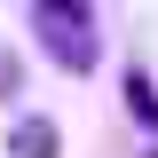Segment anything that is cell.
<instances>
[{"instance_id": "obj_1", "label": "cell", "mask_w": 158, "mask_h": 158, "mask_svg": "<svg viewBox=\"0 0 158 158\" xmlns=\"http://www.w3.org/2000/svg\"><path fill=\"white\" fill-rule=\"evenodd\" d=\"M32 32H40V48L63 63V71H95V56H103V32H95V0H32Z\"/></svg>"}, {"instance_id": "obj_3", "label": "cell", "mask_w": 158, "mask_h": 158, "mask_svg": "<svg viewBox=\"0 0 158 158\" xmlns=\"http://www.w3.org/2000/svg\"><path fill=\"white\" fill-rule=\"evenodd\" d=\"M127 103H135V111H142V118H150V127H158V87H150V79H142V71H127Z\"/></svg>"}, {"instance_id": "obj_2", "label": "cell", "mask_w": 158, "mask_h": 158, "mask_svg": "<svg viewBox=\"0 0 158 158\" xmlns=\"http://www.w3.org/2000/svg\"><path fill=\"white\" fill-rule=\"evenodd\" d=\"M56 118H16L8 127V158H56Z\"/></svg>"}, {"instance_id": "obj_4", "label": "cell", "mask_w": 158, "mask_h": 158, "mask_svg": "<svg viewBox=\"0 0 158 158\" xmlns=\"http://www.w3.org/2000/svg\"><path fill=\"white\" fill-rule=\"evenodd\" d=\"M16 87H24V63L8 56V48H0V95H16Z\"/></svg>"}]
</instances>
